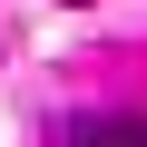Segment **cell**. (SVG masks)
<instances>
[{"instance_id":"cell-1","label":"cell","mask_w":147,"mask_h":147,"mask_svg":"<svg viewBox=\"0 0 147 147\" xmlns=\"http://www.w3.org/2000/svg\"><path fill=\"white\" fill-rule=\"evenodd\" d=\"M69 147H147V118H79Z\"/></svg>"},{"instance_id":"cell-2","label":"cell","mask_w":147,"mask_h":147,"mask_svg":"<svg viewBox=\"0 0 147 147\" xmlns=\"http://www.w3.org/2000/svg\"><path fill=\"white\" fill-rule=\"evenodd\" d=\"M69 10H88V0H69Z\"/></svg>"}]
</instances>
